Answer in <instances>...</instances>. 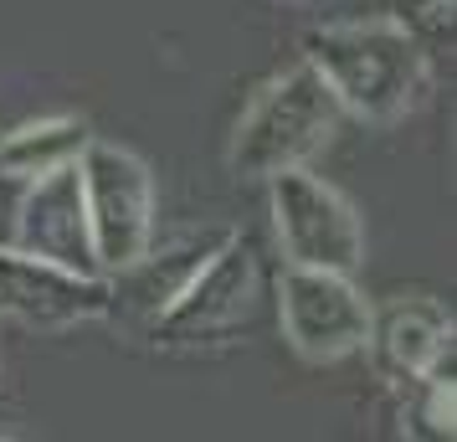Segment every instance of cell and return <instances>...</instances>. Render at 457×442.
Instances as JSON below:
<instances>
[{"mask_svg": "<svg viewBox=\"0 0 457 442\" xmlns=\"http://www.w3.org/2000/svg\"><path fill=\"white\" fill-rule=\"evenodd\" d=\"M257 304H262V263L247 237L231 232L149 329L160 345H211L247 329L257 319Z\"/></svg>", "mask_w": 457, "mask_h": 442, "instance_id": "5b68a950", "label": "cell"}, {"mask_svg": "<svg viewBox=\"0 0 457 442\" xmlns=\"http://www.w3.org/2000/svg\"><path fill=\"white\" fill-rule=\"evenodd\" d=\"M442 5H457V0H442Z\"/></svg>", "mask_w": 457, "mask_h": 442, "instance_id": "5bb4252c", "label": "cell"}, {"mask_svg": "<svg viewBox=\"0 0 457 442\" xmlns=\"http://www.w3.org/2000/svg\"><path fill=\"white\" fill-rule=\"evenodd\" d=\"M0 314L37 329H67L113 314V294L104 273H78L21 247H0Z\"/></svg>", "mask_w": 457, "mask_h": 442, "instance_id": "52a82bcc", "label": "cell"}, {"mask_svg": "<svg viewBox=\"0 0 457 442\" xmlns=\"http://www.w3.org/2000/svg\"><path fill=\"white\" fill-rule=\"evenodd\" d=\"M278 324L283 339L313 365L365 350L370 329V304L354 288L350 273H324V268H288L278 278Z\"/></svg>", "mask_w": 457, "mask_h": 442, "instance_id": "8992f818", "label": "cell"}, {"mask_svg": "<svg viewBox=\"0 0 457 442\" xmlns=\"http://www.w3.org/2000/svg\"><path fill=\"white\" fill-rule=\"evenodd\" d=\"M227 237H231V227H211V232H195V237H186V242H175L170 253H154V247H149L145 257H134V263H129L124 273L108 278L113 309L124 304V309H134L145 324H154V319L175 304V294L195 278V268H201V263L227 242Z\"/></svg>", "mask_w": 457, "mask_h": 442, "instance_id": "30bf717a", "label": "cell"}, {"mask_svg": "<svg viewBox=\"0 0 457 442\" xmlns=\"http://www.w3.org/2000/svg\"><path fill=\"white\" fill-rule=\"evenodd\" d=\"M303 63L329 83L339 108L365 124H401L432 93V52L391 16L313 26Z\"/></svg>", "mask_w": 457, "mask_h": 442, "instance_id": "6da1fadb", "label": "cell"}, {"mask_svg": "<svg viewBox=\"0 0 457 442\" xmlns=\"http://www.w3.org/2000/svg\"><path fill=\"white\" fill-rule=\"evenodd\" d=\"M21 196H26V180H16V175H5V170H0V247H11V242H16Z\"/></svg>", "mask_w": 457, "mask_h": 442, "instance_id": "7c38bea8", "label": "cell"}, {"mask_svg": "<svg viewBox=\"0 0 457 442\" xmlns=\"http://www.w3.org/2000/svg\"><path fill=\"white\" fill-rule=\"evenodd\" d=\"M11 247H21L31 257H46V263H62V268H78V273H98L78 165H62L52 175L26 180L21 216H16V242Z\"/></svg>", "mask_w": 457, "mask_h": 442, "instance_id": "ba28073f", "label": "cell"}, {"mask_svg": "<svg viewBox=\"0 0 457 442\" xmlns=\"http://www.w3.org/2000/svg\"><path fill=\"white\" fill-rule=\"evenodd\" d=\"M272 206L278 253L288 268H324V273H360L365 268V227L345 190H334L309 165L262 180Z\"/></svg>", "mask_w": 457, "mask_h": 442, "instance_id": "277c9868", "label": "cell"}, {"mask_svg": "<svg viewBox=\"0 0 457 442\" xmlns=\"http://www.w3.org/2000/svg\"><path fill=\"white\" fill-rule=\"evenodd\" d=\"M339 124H345V108L329 93V83L309 63H298L252 93L231 134L227 165L237 180H272L283 170L309 165L339 134Z\"/></svg>", "mask_w": 457, "mask_h": 442, "instance_id": "7a4b0ae2", "label": "cell"}, {"mask_svg": "<svg viewBox=\"0 0 457 442\" xmlns=\"http://www.w3.org/2000/svg\"><path fill=\"white\" fill-rule=\"evenodd\" d=\"M87 139H93V129L83 119H67V113L37 119V124H21L0 139V170L16 180H37V175H52L62 165H78Z\"/></svg>", "mask_w": 457, "mask_h": 442, "instance_id": "8fae6325", "label": "cell"}, {"mask_svg": "<svg viewBox=\"0 0 457 442\" xmlns=\"http://www.w3.org/2000/svg\"><path fill=\"white\" fill-rule=\"evenodd\" d=\"M453 314L436 304V298H391L370 309V329H365V350L380 365V376L395 386H411L421 380V371L436 360L442 345H453Z\"/></svg>", "mask_w": 457, "mask_h": 442, "instance_id": "9c48e42d", "label": "cell"}, {"mask_svg": "<svg viewBox=\"0 0 457 442\" xmlns=\"http://www.w3.org/2000/svg\"><path fill=\"white\" fill-rule=\"evenodd\" d=\"M78 175L98 273L113 278L154 247V175L134 149L108 139H87L78 154Z\"/></svg>", "mask_w": 457, "mask_h": 442, "instance_id": "3957f363", "label": "cell"}, {"mask_svg": "<svg viewBox=\"0 0 457 442\" xmlns=\"http://www.w3.org/2000/svg\"><path fill=\"white\" fill-rule=\"evenodd\" d=\"M293 5H334V0H293Z\"/></svg>", "mask_w": 457, "mask_h": 442, "instance_id": "4fadbf2b", "label": "cell"}]
</instances>
